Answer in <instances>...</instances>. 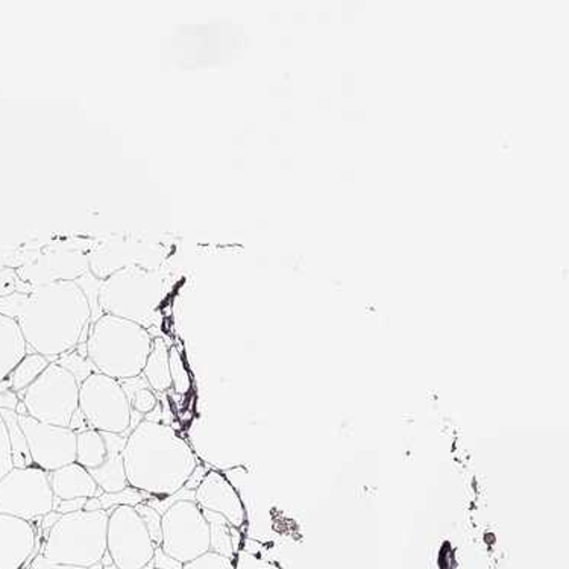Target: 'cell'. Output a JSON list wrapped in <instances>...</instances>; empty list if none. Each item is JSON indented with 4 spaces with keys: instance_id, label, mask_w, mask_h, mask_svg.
I'll list each match as a JSON object with an SVG mask.
<instances>
[{
    "instance_id": "4316f807",
    "label": "cell",
    "mask_w": 569,
    "mask_h": 569,
    "mask_svg": "<svg viewBox=\"0 0 569 569\" xmlns=\"http://www.w3.org/2000/svg\"><path fill=\"white\" fill-rule=\"evenodd\" d=\"M28 297L29 293L27 292H14L6 295V297H0V315L18 321L24 305H27Z\"/></svg>"
},
{
    "instance_id": "7c38bea8",
    "label": "cell",
    "mask_w": 569,
    "mask_h": 569,
    "mask_svg": "<svg viewBox=\"0 0 569 569\" xmlns=\"http://www.w3.org/2000/svg\"><path fill=\"white\" fill-rule=\"evenodd\" d=\"M194 502L202 510L222 515L236 529L242 527L247 519L242 498L232 488L227 477L218 471L207 472L206 479L194 491Z\"/></svg>"
},
{
    "instance_id": "8d00e7d4",
    "label": "cell",
    "mask_w": 569,
    "mask_h": 569,
    "mask_svg": "<svg viewBox=\"0 0 569 569\" xmlns=\"http://www.w3.org/2000/svg\"><path fill=\"white\" fill-rule=\"evenodd\" d=\"M242 569H276L271 565L260 562V560L248 559L243 560Z\"/></svg>"
},
{
    "instance_id": "d4e9b609",
    "label": "cell",
    "mask_w": 569,
    "mask_h": 569,
    "mask_svg": "<svg viewBox=\"0 0 569 569\" xmlns=\"http://www.w3.org/2000/svg\"><path fill=\"white\" fill-rule=\"evenodd\" d=\"M136 512L139 513L141 521L147 527L149 536H151L152 542L157 547L161 546V539H163V530H161V521H163V515L158 513L156 509L143 502V505L136 506Z\"/></svg>"
},
{
    "instance_id": "e0dca14e",
    "label": "cell",
    "mask_w": 569,
    "mask_h": 569,
    "mask_svg": "<svg viewBox=\"0 0 569 569\" xmlns=\"http://www.w3.org/2000/svg\"><path fill=\"white\" fill-rule=\"evenodd\" d=\"M108 457L101 467L87 469L97 481L102 492L113 493L128 488L127 471H124L123 451H107Z\"/></svg>"
},
{
    "instance_id": "484cf974",
    "label": "cell",
    "mask_w": 569,
    "mask_h": 569,
    "mask_svg": "<svg viewBox=\"0 0 569 569\" xmlns=\"http://www.w3.org/2000/svg\"><path fill=\"white\" fill-rule=\"evenodd\" d=\"M12 469H14V463H12L10 436H8L6 421L0 413V480Z\"/></svg>"
},
{
    "instance_id": "f546056e",
    "label": "cell",
    "mask_w": 569,
    "mask_h": 569,
    "mask_svg": "<svg viewBox=\"0 0 569 569\" xmlns=\"http://www.w3.org/2000/svg\"><path fill=\"white\" fill-rule=\"evenodd\" d=\"M87 500H89V498H73V500H58V498H56L53 512L60 515L81 512V510L86 508Z\"/></svg>"
},
{
    "instance_id": "44dd1931",
    "label": "cell",
    "mask_w": 569,
    "mask_h": 569,
    "mask_svg": "<svg viewBox=\"0 0 569 569\" xmlns=\"http://www.w3.org/2000/svg\"><path fill=\"white\" fill-rule=\"evenodd\" d=\"M0 413H2L8 436H10L12 463H14V468L34 467L31 452H29L27 438H24L23 430L20 429L19 415L16 413L14 410H0Z\"/></svg>"
},
{
    "instance_id": "603a6c76",
    "label": "cell",
    "mask_w": 569,
    "mask_h": 569,
    "mask_svg": "<svg viewBox=\"0 0 569 569\" xmlns=\"http://www.w3.org/2000/svg\"><path fill=\"white\" fill-rule=\"evenodd\" d=\"M56 363L60 365L61 368H64L66 371L72 373V376L77 378L79 385H81L82 381H86L91 373L97 372L94 371L89 357H87V351L81 352L78 348L77 350L68 352V355L61 356L60 359L56 360Z\"/></svg>"
},
{
    "instance_id": "2e32d148",
    "label": "cell",
    "mask_w": 569,
    "mask_h": 569,
    "mask_svg": "<svg viewBox=\"0 0 569 569\" xmlns=\"http://www.w3.org/2000/svg\"><path fill=\"white\" fill-rule=\"evenodd\" d=\"M169 350V345L164 339L156 338L152 340V350L149 352L147 365H144L141 376L148 381L149 388L153 392L163 393L172 388Z\"/></svg>"
},
{
    "instance_id": "5bb4252c",
    "label": "cell",
    "mask_w": 569,
    "mask_h": 569,
    "mask_svg": "<svg viewBox=\"0 0 569 569\" xmlns=\"http://www.w3.org/2000/svg\"><path fill=\"white\" fill-rule=\"evenodd\" d=\"M49 483H51L53 497L58 500L97 498L103 493L90 472L77 462L49 472Z\"/></svg>"
},
{
    "instance_id": "cb8c5ba5",
    "label": "cell",
    "mask_w": 569,
    "mask_h": 569,
    "mask_svg": "<svg viewBox=\"0 0 569 569\" xmlns=\"http://www.w3.org/2000/svg\"><path fill=\"white\" fill-rule=\"evenodd\" d=\"M169 365L173 388H176L178 393L189 392L190 388H192V380H190L189 372H187L184 359H182L181 352L176 347L169 350Z\"/></svg>"
},
{
    "instance_id": "1f68e13d",
    "label": "cell",
    "mask_w": 569,
    "mask_h": 569,
    "mask_svg": "<svg viewBox=\"0 0 569 569\" xmlns=\"http://www.w3.org/2000/svg\"><path fill=\"white\" fill-rule=\"evenodd\" d=\"M20 292L18 289V276L12 269H7V271H0V297H6V295Z\"/></svg>"
},
{
    "instance_id": "3957f363",
    "label": "cell",
    "mask_w": 569,
    "mask_h": 569,
    "mask_svg": "<svg viewBox=\"0 0 569 569\" xmlns=\"http://www.w3.org/2000/svg\"><path fill=\"white\" fill-rule=\"evenodd\" d=\"M152 340L149 330L139 323L103 313L90 326L87 357L102 376L128 380L143 372Z\"/></svg>"
},
{
    "instance_id": "74e56055",
    "label": "cell",
    "mask_w": 569,
    "mask_h": 569,
    "mask_svg": "<svg viewBox=\"0 0 569 569\" xmlns=\"http://www.w3.org/2000/svg\"><path fill=\"white\" fill-rule=\"evenodd\" d=\"M102 569H119L114 563L102 565Z\"/></svg>"
},
{
    "instance_id": "d590c367",
    "label": "cell",
    "mask_w": 569,
    "mask_h": 569,
    "mask_svg": "<svg viewBox=\"0 0 569 569\" xmlns=\"http://www.w3.org/2000/svg\"><path fill=\"white\" fill-rule=\"evenodd\" d=\"M69 429L74 431V433H81V431L89 430V423H87L84 415L81 413V410H77L74 412L72 421L69 423Z\"/></svg>"
},
{
    "instance_id": "ba28073f",
    "label": "cell",
    "mask_w": 569,
    "mask_h": 569,
    "mask_svg": "<svg viewBox=\"0 0 569 569\" xmlns=\"http://www.w3.org/2000/svg\"><path fill=\"white\" fill-rule=\"evenodd\" d=\"M49 472L37 467L14 468L0 480V513L36 521L53 512Z\"/></svg>"
},
{
    "instance_id": "d6a6232c",
    "label": "cell",
    "mask_w": 569,
    "mask_h": 569,
    "mask_svg": "<svg viewBox=\"0 0 569 569\" xmlns=\"http://www.w3.org/2000/svg\"><path fill=\"white\" fill-rule=\"evenodd\" d=\"M20 398L18 393L12 392L6 381L0 385V410H18Z\"/></svg>"
},
{
    "instance_id": "4fadbf2b",
    "label": "cell",
    "mask_w": 569,
    "mask_h": 569,
    "mask_svg": "<svg viewBox=\"0 0 569 569\" xmlns=\"http://www.w3.org/2000/svg\"><path fill=\"white\" fill-rule=\"evenodd\" d=\"M32 522L0 513V569H22L36 550Z\"/></svg>"
},
{
    "instance_id": "836d02e7",
    "label": "cell",
    "mask_w": 569,
    "mask_h": 569,
    "mask_svg": "<svg viewBox=\"0 0 569 569\" xmlns=\"http://www.w3.org/2000/svg\"><path fill=\"white\" fill-rule=\"evenodd\" d=\"M207 472L209 471H207L201 463H198V467L193 469V472L190 473L189 479H187L184 489H187V491H197L203 479H206Z\"/></svg>"
},
{
    "instance_id": "6da1fadb",
    "label": "cell",
    "mask_w": 569,
    "mask_h": 569,
    "mask_svg": "<svg viewBox=\"0 0 569 569\" xmlns=\"http://www.w3.org/2000/svg\"><path fill=\"white\" fill-rule=\"evenodd\" d=\"M91 321L90 299L77 280L49 281L31 290L18 319L29 351L51 363L87 342Z\"/></svg>"
},
{
    "instance_id": "5b68a950",
    "label": "cell",
    "mask_w": 569,
    "mask_h": 569,
    "mask_svg": "<svg viewBox=\"0 0 569 569\" xmlns=\"http://www.w3.org/2000/svg\"><path fill=\"white\" fill-rule=\"evenodd\" d=\"M108 517L106 510L61 515L46 536L41 556L51 563L102 569Z\"/></svg>"
},
{
    "instance_id": "4dcf8cb0",
    "label": "cell",
    "mask_w": 569,
    "mask_h": 569,
    "mask_svg": "<svg viewBox=\"0 0 569 569\" xmlns=\"http://www.w3.org/2000/svg\"><path fill=\"white\" fill-rule=\"evenodd\" d=\"M152 562L156 569H184V563L173 559L172 556L166 555L161 547L156 548Z\"/></svg>"
},
{
    "instance_id": "ffe728a7",
    "label": "cell",
    "mask_w": 569,
    "mask_h": 569,
    "mask_svg": "<svg viewBox=\"0 0 569 569\" xmlns=\"http://www.w3.org/2000/svg\"><path fill=\"white\" fill-rule=\"evenodd\" d=\"M151 498L148 493L139 491V489L124 488L123 491L107 493L103 492L101 497L89 498L86 505V512H98V510H106V512H110L119 506H130V508H136V506L143 505Z\"/></svg>"
},
{
    "instance_id": "d6986e66",
    "label": "cell",
    "mask_w": 569,
    "mask_h": 569,
    "mask_svg": "<svg viewBox=\"0 0 569 569\" xmlns=\"http://www.w3.org/2000/svg\"><path fill=\"white\" fill-rule=\"evenodd\" d=\"M108 457L101 431L86 430L77 435V463L86 469L101 467Z\"/></svg>"
},
{
    "instance_id": "83f0119b",
    "label": "cell",
    "mask_w": 569,
    "mask_h": 569,
    "mask_svg": "<svg viewBox=\"0 0 569 569\" xmlns=\"http://www.w3.org/2000/svg\"><path fill=\"white\" fill-rule=\"evenodd\" d=\"M184 569H234V567H232L231 559L220 556L218 552L209 551L202 555L201 558L184 563Z\"/></svg>"
},
{
    "instance_id": "7402d4cb",
    "label": "cell",
    "mask_w": 569,
    "mask_h": 569,
    "mask_svg": "<svg viewBox=\"0 0 569 569\" xmlns=\"http://www.w3.org/2000/svg\"><path fill=\"white\" fill-rule=\"evenodd\" d=\"M203 517L209 522L210 529V551L218 552L220 556L231 559L234 555V546H232L231 525L222 515L202 510Z\"/></svg>"
},
{
    "instance_id": "52a82bcc",
    "label": "cell",
    "mask_w": 569,
    "mask_h": 569,
    "mask_svg": "<svg viewBox=\"0 0 569 569\" xmlns=\"http://www.w3.org/2000/svg\"><path fill=\"white\" fill-rule=\"evenodd\" d=\"M79 410L89 429L130 435L132 407L118 380L91 373L79 386Z\"/></svg>"
},
{
    "instance_id": "f1b7e54d",
    "label": "cell",
    "mask_w": 569,
    "mask_h": 569,
    "mask_svg": "<svg viewBox=\"0 0 569 569\" xmlns=\"http://www.w3.org/2000/svg\"><path fill=\"white\" fill-rule=\"evenodd\" d=\"M132 410L140 415L152 413L158 407V400L156 393L151 388L137 389L130 398Z\"/></svg>"
},
{
    "instance_id": "e575fe53",
    "label": "cell",
    "mask_w": 569,
    "mask_h": 569,
    "mask_svg": "<svg viewBox=\"0 0 569 569\" xmlns=\"http://www.w3.org/2000/svg\"><path fill=\"white\" fill-rule=\"evenodd\" d=\"M31 569H97V568H84V567H72V565H57L48 562L43 556H39L32 563Z\"/></svg>"
},
{
    "instance_id": "30bf717a",
    "label": "cell",
    "mask_w": 569,
    "mask_h": 569,
    "mask_svg": "<svg viewBox=\"0 0 569 569\" xmlns=\"http://www.w3.org/2000/svg\"><path fill=\"white\" fill-rule=\"evenodd\" d=\"M107 529V552L119 569H143L153 560L156 543L139 513L130 506L110 510Z\"/></svg>"
},
{
    "instance_id": "8fae6325",
    "label": "cell",
    "mask_w": 569,
    "mask_h": 569,
    "mask_svg": "<svg viewBox=\"0 0 569 569\" xmlns=\"http://www.w3.org/2000/svg\"><path fill=\"white\" fill-rule=\"evenodd\" d=\"M19 423L34 467L52 472L77 462V433L69 427L51 426L28 415H19Z\"/></svg>"
},
{
    "instance_id": "9a60e30c",
    "label": "cell",
    "mask_w": 569,
    "mask_h": 569,
    "mask_svg": "<svg viewBox=\"0 0 569 569\" xmlns=\"http://www.w3.org/2000/svg\"><path fill=\"white\" fill-rule=\"evenodd\" d=\"M28 351L19 322L0 315V385L7 381Z\"/></svg>"
},
{
    "instance_id": "277c9868",
    "label": "cell",
    "mask_w": 569,
    "mask_h": 569,
    "mask_svg": "<svg viewBox=\"0 0 569 569\" xmlns=\"http://www.w3.org/2000/svg\"><path fill=\"white\" fill-rule=\"evenodd\" d=\"M164 297L166 280L161 273L141 266H123L99 284L98 306L102 313L127 319L149 330L160 319Z\"/></svg>"
},
{
    "instance_id": "8992f818",
    "label": "cell",
    "mask_w": 569,
    "mask_h": 569,
    "mask_svg": "<svg viewBox=\"0 0 569 569\" xmlns=\"http://www.w3.org/2000/svg\"><path fill=\"white\" fill-rule=\"evenodd\" d=\"M79 386L72 373L52 361L19 398L28 417L51 426L69 427L79 409Z\"/></svg>"
},
{
    "instance_id": "9c48e42d",
    "label": "cell",
    "mask_w": 569,
    "mask_h": 569,
    "mask_svg": "<svg viewBox=\"0 0 569 569\" xmlns=\"http://www.w3.org/2000/svg\"><path fill=\"white\" fill-rule=\"evenodd\" d=\"M161 550L181 563L210 551L209 522L194 501H178L163 513Z\"/></svg>"
},
{
    "instance_id": "ac0fdd59",
    "label": "cell",
    "mask_w": 569,
    "mask_h": 569,
    "mask_svg": "<svg viewBox=\"0 0 569 569\" xmlns=\"http://www.w3.org/2000/svg\"><path fill=\"white\" fill-rule=\"evenodd\" d=\"M49 365H51V361L46 359L44 356L28 351V355L7 378L6 383L12 392L22 395L46 371Z\"/></svg>"
},
{
    "instance_id": "7a4b0ae2",
    "label": "cell",
    "mask_w": 569,
    "mask_h": 569,
    "mask_svg": "<svg viewBox=\"0 0 569 569\" xmlns=\"http://www.w3.org/2000/svg\"><path fill=\"white\" fill-rule=\"evenodd\" d=\"M123 462L128 485L157 498L181 491L198 467L192 448L172 427L149 419L128 436Z\"/></svg>"
}]
</instances>
